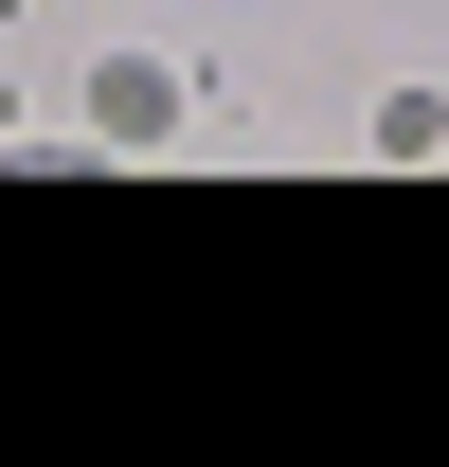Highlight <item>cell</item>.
Here are the masks:
<instances>
[{
  "label": "cell",
  "mask_w": 449,
  "mask_h": 467,
  "mask_svg": "<svg viewBox=\"0 0 449 467\" xmlns=\"http://www.w3.org/2000/svg\"><path fill=\"white\" fill-rule=\"evenodd\" d=\"M180 126V55H109L90 72V144H162Z\"/></svg>",
  "instance_id": "6da1fadb"
},
{
  "label": "cell",
  "mask_w": 449,
  "mask_h": 467,
  "mask_svg": "<svg viewBox=\"0 0 449 467\" xmlns=\"http://www.w3.org/2000/svg\"><path fill=\"white\" fill-rule=\"evenodd\" d=\"M0 162H18V90H0Z\"/></svg>",
  "instance_id": "7a4b0ae2"
},
{
  "label": "cell",
  "mask_w": 449,
  "mask_h": 467,
  "mask_svg": "<svg viewBox=\"0 0 449 467\" xmlns=\"http://www.w3.org/2000/svg\"><path fill=\"white\" fill-rule=\"evenodd\" d=\"M0 18H18V0H0Z\"/></svg>",
  "instance_id": "3957f363"
}]
</instances>
